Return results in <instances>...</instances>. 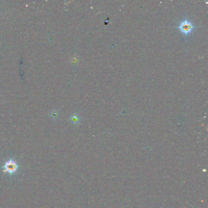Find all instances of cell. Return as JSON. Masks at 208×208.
<instances>
[{
    "label": "cell",
    "instance_id": "2",
    "mask_svg": "<svg viewBox=\"0 0 208 208\" xmlns=\"http://www.w3.org/2000/svg\"><path fill=\"white\" fill-rule=\"evenodd\" d=\"M178 28H179V30L181 31L183 34L187 36L192 32L194 26H193L192 23L190 21L185 19V20H184L183 21H181V23L179 24Z\"/></svg>",
    "mask_w": 208,
    "mask_h": 208
},
{
    "label": "cell",
    "instance_id": "1",
    "mask_svg": "<svg viewBox=\"0 0 208 208\" xmlns=\"http://www.w3.org/2000/svg\"><path fill=\"white\" fill-rule=\"evenodd\" d=\"M3 172L9 174H13L18 169V165L14 160L9 159L3 166Z\"/></svg>",
    "mask_w": 208,
    "mask_h": 208
},
{
    "label": "cell",
    "instance_id": "4",
    "mask_svg": "<svg viewBox=\"0 0 208 208\" xmlns=\"http://www.w3.org/2000/svg\"><path fill=\"white\" fill-rule=\"evenodd\" d=\"M58 115V112H57L56 110H53V111H51L50 112V116L51 117V118H53V119H55Z\"/></svg>",
    "mask_w": 208,
    "mask_h": 208
},
{
    "label": "cell",
    "instance_id": "3",
    "mask_svg": "<svg viewBox=\"0 0 208 208\" xmlns=\"http://www.w3.org/2000/svg\"><path fill=\"white\" fill-rule=\"evenodd\" d=\"M70 120L73 123H78L80 120V118L77 113H73V114L70 117Z\"/></svg>",
    "mask_w": 208,
    "mask_h": 208
}]
</instances>
